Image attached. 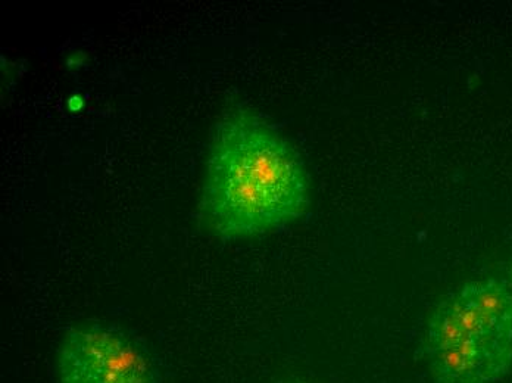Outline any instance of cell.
<instances>
[{
  "instance_id": "obj_3",
  "label": "cell",
  "mask_w": 512,
  "mask_h": 383,
  "mask_svg": "<svg viewBox=\"0 0 512 383\" xmlns=\"http://www.w3.org/2000/svg\"><path fill=\"white\" fill-rule=\"evenodd\" d=\"M437 383H492L512 367V347L485 339H464L427 354Z\"/></svg>"
},
{
  "instance_id": "obj_1",
  "label": "cell",
  "mask_w": 512,
  "mask_h": 383,
  "mask_svg": "<svg viewBox=\"0 0 512 383\" xmlns=\"http://www.w3.org/2000/svg\"><path fill=\"white\" fill-rule=\"evenodd\" d=\"M307 168L264 118L234 108L218 121L206 158L202 219L223 239L282 229L309 208Z\"/></svg>"
},
{
  "instance_id": "obj_2",
  "label": "cell",
  "mask_w": 512,
  "mask_h": 383,
  "mask_svg": "<svg viewBox=\"0 0 512 383\" xmlns=\"http://www.w3.org/2000/svg\"><path fill=\"white\" fill-rule=\"evenodd\" d=\"M59 383H162L145 344L111 323L86 322L70 330L59 348Z\"/></svg>"
}]
</instances>
